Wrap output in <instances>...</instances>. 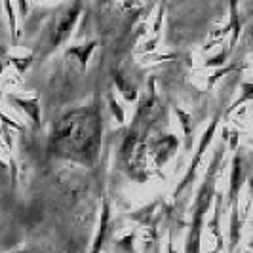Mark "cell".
<instances>
[{
    "label": "cell",
    "instance_id": "3",
    "mask_svg": "<svg viewBox=\"0 0 253 253\" xmlns=\"http://www.w3.org/2000/svg\"><path fill=\"white\" fill-rule=\"evenodd\" d=\"M217 127V116L211 120V124H210V127H208V131L204 133L202 141H200V147H198V152H196V156H194V160L190 162V168H189V173H187V177L183 179V183H181V187L177 189V192H181V190L185 189L187 185H189L190 177H194V173H196V168H198V164H200V160H202V154L206 152V149H208V145L211 143V137H213V131H215Z\"/></svg>",
    "mask_w": 253,
    "mask_h": 253
},
{
    "label": "cell",
    "instance_id": "2",
    "mask_svg": "<svg viewBox=\"0 0 253 253\" xmlns=\"http://www.w3.org/2000/svg\"><path fill=\"white\" fill-rule=\"evenodd\" d=\"M78 13H80V4H75V6L69 8V10L63 13V17L57 21V25H55L53 33H51V38H50V44L53 48H57V46H59L61 42H65L67 37L71 35L76 19H78Z\"/></svg>",
    "mask_w": 253,
    "mask_h": 253
},
{
    "label": "cell",
    "instance_id": "8",
    "mask_svg": "<svg viewBox=\"0 0 253 253\" xmlns=\"http://www.w3.org/2000/svg\"><path fill=\"white\" fill-rule=\"evenodd\" d=\"M114 80H116L118 88L122 89V93L126 95V99H129V101H131V99H135V91H133V88H129V86H127L126 82L122 80V76H120V75H114Z\"/></svg>",
    "mask_w": 253,
    "mask_h": 253
},
{
    "label": "cell",
    "instance_id": "1",
    "mask_svg": "<svg viewBox=\"0 0 253 253\" xmlns=\"http://www.w3.org/2000/svg\"><path fill=\"white\" fill-rule=\"evenodd\" d=\"M103 122L95 107L76 109L57 120L50 137V151L61 158L91 164L101 145Z\"/></svg>",
    "mask_w": 253,
    "mask_h": 253
},
{
    "label": "cell",
    "instance_id": "6",
    "mask_svg": "<svg viewBox=\"0 0 253 253\" xmlns=\"http://www.w3.org/2000/svg\"><path fill=\"white\" fill-rule=\"evenodd\" d=\"M107 223H109V206L105 204V206H103L99 232H97V238H95V244H93V252H91V253H99V252H101V246H103V242H105V236H107Z\"/></svg>",
    "mask_w": 253,
    "mask_h": 253
},
{
    "label": "cell",
    "instance_id": "7",
    "mask_svg": "<svg viewBox=\"0 0 253 253\" xmlns=\"http://www.w3.org/2000/svg\"><path fill=\"white\" fill-rule=\"evenodd\" d=\"M95 48V42H91V44H88V48H75V50H71L69 53H73V55H80V63L82 65H86L88 63V57H89V53H91V50Z\"/></svg>",
    "mask_w": 253,
    "mask_h": 253
},
{
    "label": "cell",
    "instance_id": "5",
    "mask_svg": "<svg viewBox=\"0 0 253 253\" xmlns=\"http://www.w3.org/2000/svg\"><path fill=\"white\" fill-rule=\"evenodd\" d=\"M240 185H242V160L240 156L234 158V166H232V175H230V192H228V200L234 202V196L240 192Z\"/></svg>",
    "mask_w": 253,
    "mask_h": 253
},
{
    "label": "cell",
    "instance_id": "9",
    "mask_svg": "<svg viewBox=\"0 0 253 253\" xmlns=\"http://www.w3.org/2000/svg\"><path fill=\"white\" fill-rule=\"evenodd\" d=\"M111 109H113V113L118 116V122L120 124H124V111L120 109V105L114 101V97H111Z\"/></svg>",
    "mask_w": 253,
    "mask_h": 253
},
{
    "label": "cell",
    "instance_id": "4",
    "mask_svg": "<svg viewBox=\"0 0 253 253\" xmlns=\"http://www.w3.org/2000/svg\"><path fill=\"white\" fill-rule=\"evenodd\" d=\"M10 101H13L15 105H19L23 111H25L29 116H31V120H33V126L37 127L40 124V105H38L37 99H19V97H10Z\"/></svg>",
    "mask_w": 253,
    "mask_h": 253
}]
</instances>
